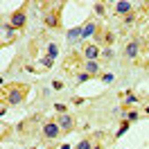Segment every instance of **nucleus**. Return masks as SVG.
Returning a JSON list of instances; mask_svg holds the SVG:
<instances>
[{
    "label": "nucleus",
    "mask_w": 149,
    "mask_h": 149,
    "mask_svg": "<svg viewBox=\"0 0 149 149\" xmlns=\"http://www.w3.org/2000/svg\"><path fill=\"white\" fill-rule=\"evenodd\" d=\"M27 95H29V86L27 84H18V81H14V84H9V86H2V104L18 106L20 102H25Z\"/></svg>",
    "instance_id": "obj_1"
},
{
    "label": "nucleus",
    "mask_w": 149,
    "mask_h": 149,
    "mask_svg": "<svg viewBox=\"0 0 149 149\" xmlns=\"http://www.w3.org/2000/svg\"><path fill=\"white\" fill-rule=\"evenodd\" d=\"M61 133H63V131H61V127L56 124V120H47L45 124L41 127V136H43V140H45V142H52V140H56Z\"/></svg>",
    "instance_id": "obj_2"
},
{
    "label": "nucleus",
    "mask_w": 149,
    "mask_h": 149,
    "mask_svg": "<svg viewBox=\"0 0 149 149\" xmlns=\"http://www.w3.org/2000/svg\"><path fill=\"white\" fill-rule=\"evenodd\" d=\"M9 25L14 29H23L27 25V11H25V7H18V9H14L9 14Z\"/></svg>",
    "instance_id": "obj_3"
},
{
    "label": "nucleus",
    "mask_w": 149,
    "mask_h": 149,
    "mask_svg": "<svg viewBox=\"0 0 149 149\" xmlns=\"http://www.w3.org/2000/svg\"><path fill=\"white\" fill-rule=\"evenodd\" d=\"M97 29H100V25L95 23V18H86L84 25L79 27V38H81V41H86V38L95 36V34H97Z\"/></svg>",
    "instance_id": "obj_4"
},
{
    "label": "nucleus",
    "mask_w": 149,
    "mask_h": 149,
    "mask_svg": "<svg viewBox=\"0 0 149 149\" xmlns=\"http://www.w3.org/2000/svg\"><path fill=\"white\" fill-rule=\"evenodd\" d=\"M133 11H136V5L129 2V0H118V2L113 5V14H115V16H120V18L129 16V14H133Z\"/></svg>",
    "instance_id": "obj_5"
},
{
    "label": "nucleus",
    "mask_w": 149,
    "mask_h": 149,
    "mask_svg": "<svg viewBox=\"0 0 149 149\" xmlns=\"http://www.w3.org/2000/svg\"><path fill=\"white\" fill-rule=\"evenodd\" d=\"M140 47H142V43H140L138 36L129 38V41H127V45H124V56H127V59H138Z\"/></svg>",
    "instance_id": "obj_6"
},
{
    "label": "nucleus",
    "mask_w": 149,
    "mask_h": 149,
    "mask_svg": "<svg viewBox=\"0 0 149 149\" xmlns=\"http://www.w3.org/2000/svg\"><path fill=\"white\" fill-rule=\"evenodd\" d=\"M54 120H56V124L61 127V131H63V133H70V131L74 129V118L70 115V113H59Z\"/></svg>",
    "instance_id": "obj_7"
},
{
    "label": "nucleus",
    "mask_w": 149,
    "mask_h": 149,
    "mask_svg": "<svg viewBox=\"0 0 149 149\" xmlns=\"http://www.w3.org/2000/svg\"><path fill=\"white\" fill-rule=\"evenodd\" d=\"M43 23H45V27L50 29H56L61 25V16H59V9H47L43 14Z\"/></svg>",
    "instance_id": "obj_8"
},
{
    "label": "nucleus",
    "mask_w": 149,
    "mask_h": 149,
    "mask_svg": "<svg viewBox=\"0 0 149 149\" xmlns=\"http://www.w3.org/2000/svg\"><path fill=\"white\" fill-rule=\"evenodd\" d=\"M81 52H84V59H86V61H97V59L102 56V50H100L97 43H86Z\"/></svg>",
    "instance_id": "obj_9"
},
{
    "label": "nucleus",
    "mask_w": 149,
    "mask_h": 149,
    "mask_svg": "<svg viewBox=\"0 0 149 149\" xmlns=\"http://www.w3.org/2000/svg\"><path fill=\"white\" fill-rule=\"evenodd\" d=\"M16 38V29L9 25V20H2V45H7Z\"/></svg>",
    "instance_id": "obj_10"
},
{
    "label": "nucleus",
    "mask_w": 149,
    "mask_h": 149,
    "mask_svg": "<svg viewBox=\"0 0 149 149\" xmlns=\"http://www.w3.org/2000/svg\"><path fill=\"white\" fill-rule=\"evenodd\" d=\"M84 72L91 77H100V61H84Z\"/></svg>",
    "instance_id": "obj_11"
},
{
    "label": "nucleus",
    "mask_w": 149,
    "mask_h": 149,
    "mask_svg": "<svg viewBox=\"0 0 149 149\" xmlns=\"http://www.w3.org/2000/svg\"><path fill=\"white\" fill-rule=\"evenodd\" d=\"M93 147H95L93 140H91V138H84L81 142H77V147H74V149H93Z\"/></svg>",
    "instance_id": "obj_12"
},
{
    "label": "nucleus",
    "mask_w": 149,
    "mask_h": 149,
    "mask_svg": "<svg viewBox=\"0 0 149 149\" xmlns=\"http://www.w3.org/2000/svg\"><path fill=\"white\" fill-rule=\"evenodd\" d=\"M93 9H95V14H97V16H106V5H104V2H95Z\"/></svg>",
    "instance_id": "obj_13"
},
{
    "label": "nucleus",
    "mask_w": 149,
    "mask_h": 149,
    "mask_svg": "<svg viewBox=\"0 0 149 149\" xmlns=\"http://www.w3.org/2000/svg\"><path fill=\"white\" fill-rule=\"evenodd\" d=\"M124 25H131V23H136V20H138V14H136V11H133V14H129V16H124Z\"/></svg>",
    "instance_id": "obj_14"
},
{
    "label": "nucleus",
    "mask_w": 149,
    "mask_h": 149,
    "mask_svg": "<svg viewBox=\"0 0 149 149\" xmlns=\"http://www.w3.org/2000/svg\"><path fill=\"white\" fill-rule=\"evenodd\" d=\"M127 120H129V122L138 120V111H127Z\"/></svg>",
    "instance_id": "obj_15"
},
{
    "label": "nucleus",
    "mask_w": 149,
    "mask_h": 149,
    "mask_svg": "<svg viewBox=\"0 0 149 149\" xmlns=\"http://www.w3.org/2000/svg\"><path fill=\"white\" fill-rule=\"evenodd\" d=\"M47 52H50L47 56H52V59L56 56V45H54V43H50V47H47Z\"/></svg>",
    "instance_id": "obj_16"
},
{
    "label": "nucleus",
    "mask_w": 149,
    "mask_h": 149,
    "mask_svg": "<svg viewBox=\"0 0 149 149\" xmlns=\"http://www.w3.org/2000/svg\"><path fill=\"white\" fill-rule=\"evenodd\" d=\"M102 56H104V59H113V50H111V47H106V50L102 52Z\"/></svg>",
    "instance_id": "obj_17"
},
{
    "label": "nucleus",
    "mask_w": 149,
    "mask_h": 149,
    "mask_svg": "<svg viewBox=\"0 0 149 149\" xmlns=\"http://www.w3.org/2000/svg\"><path fill=\"white\" fill-rule=\"evenodd\" d=\"M88 79H93V77H91V74H86V72H81L79 77H77V81H88Z\"/></svg>",
    "instance_id": "obj_18"
},
{
    "label": "nucleus",
    "mask_w": 149,
    "mask_h": 149,
    "mask_svg": "<svg viewBox=\"0 0 149 149\" xmlns=\"http://www.w3.org/2000/svg\"><path fill=\"white\" fill-rule=\"evenodd\" d=\"M133 102H138V97H136V95H129V97L124 100V104H133Z\"/></svg>",
    "instance_id": "obj_19"
},
{
    "label": "nucleus",
    "mask_w": 149,
    "mask_h": 149,
    "mask_svg": "<svg viewBox=\"0 0 149 149\" xmlns=\"http://www.w3.org/2000/svg\"><path fill=\"white\" fill-rule=\"evenodd\" d=\"M52 61H54L52 56H45V59H43V65H45V68H50V65H52Z\"/></svg>",
    "instance_id": "obj_20"
},
{
    "label": "nucleus",
    "mask_w": 149,
    "mask_h": 149,
    "mask_svg": "<svg viewBox=\"0 0 149 149\" xmlns=\"http://www.w3.org/2000/svg\"><path fill=\"white\" fill-rule=\"evenodd\" d=\"M102 81H104V84H111V81H113V74H104Z\"/></svg>",
    "instance_id": "obj_21"
},
{
    "label": "nucleus",
    "mask_w": 149,
    "mask_h": 149,
    "mask_svg": "<svg viewBox=\"0 0 149 149\" xmlns=\"http://www.w3.org/2000/svg\"><path fill=\"white\" fill-rule=\"evenodd\" d=\"M54 109H56L59 113H68V111H65V106H63V104H54Z\"/></svg>",
    "instance_id": "obj_22"
},
{
    "label": "nucleus",
    "mask_w": 149,
    "mask_h": 149,
    "mask_svg": "<svg viewBox=\"0 0 149 149\" xmlns=\"http://www.w3.org/2000/svg\"><path fill=\"white\" fill-rule=\"evenodd\" d=\"M93 149H102V145H95V147H93Z\"/></svg>",
    "instance_id": "obj_23"
},
{
    "label": "nucleus",
    "mask_w": 149,
    "mask_h": 149,
    "mask_svg": "<svg viewBox=\"0 0 149 149\" xmlns=\"http://www.w3.org/2000/svg\"><path fill=\"white\" fill-rule=\"evenodd\" d=\"M145 113H147V115H149V106H145Z\"/></svg>",
    "instance_id": "obj_24"
},
{
    "label": "nucleus",
    "mask_w": 149,
    "mask_h": 149,
    "mask_svg": "<svg viewBox=\"0 0 149 149\" xmlns=\"http://www.w3.org/2000/svg\"><path fill=\"white\" fill-rule=\"evenodd\" d=\"M147 52H149V45H147Z\"/></svg>",
    "instance_id": "obj_25"
}]
</instances>
